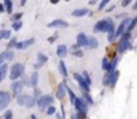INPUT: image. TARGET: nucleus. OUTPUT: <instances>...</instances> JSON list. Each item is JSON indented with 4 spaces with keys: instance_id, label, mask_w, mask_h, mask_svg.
Listing matches in <instances>:
<instances>
[{
    "instance_id": "ea45409f",
    "label": "nucleus",
    "mask_w": 137,
    "mask_h": 119,
    "mask_svg": "<svg viewBox=\"0 0 137 119\" xmlns=\"http://www.w3.org/2000/svg\"><path fill=\"white\" fill-rule=\"evenodd\" d=\"M129 3H131V1H129V0H126V1H123V3H121V4H123V7H126V5H128V4Z\"/></svg>"
},
{
    "instance_id": "473e14b6",
    "label": "nucleus",
    "mask_w": 137,
    "mask_h": 119,
    "mask_svg": "<svg viewBox=\"0 0 137 119\" xmlns=\"http://www.w3.org/2000/svg\"><path fill=\"white\" fill-rule=\"evenodd\" d=\"M4 119H12V111H6V114H4Z\"/></svg>"
},
{
    "instance_id": "cd10ccee",
    "label": "nucleus",
    "mask_w": 137,
    "mask_h": 119,
    "mask_svg": "<svg viewBox=\"0 0 137 119\" xmlns=\"http://www.w3.org/2000/svg\"><path fill=\"white\" fill-rule=\"evenodd\" d=\"M83 98H84V101H87V102H88V105H93V99L91 98L89 93H85V94L83 95Z\"/></svg>"
},
{
    "instance_id": "a19ab883",
    "label": "nucleus",
    "mask_w": 137,
    "mask_h": 119,
    "mask_svg": "<svg viewBox=\"0 0 137 119\" xmlns=\"http://www.w3.org/2000/svg\"><path fill=\"white\" fill-rule=\"evenodd\" d=\"M3 11H6V9H4V5L3 4H0V13H1Z\"/></svg>"
},
{
    "instance_id": "6ab92c4d",
    "label": "nucleus",
    "mask_w": 137,
    "mask_h": 119,
    "mask_svg": "<svg viewBox=\"0 0 137 119\" xmlns=\"http://www.w3.org/2000/svg\"><path fill=\"white\" fill-rule=\"evenodd\" d=\"M37 60H39V64L36 65V68H39V66H41L43 64H45L47 61H48V57L44 56L43 53H39V54H37Z\"/></svg>"
},
{
    "instance_id": "a18cd8bd",
    "label": "nucleus",
    "mask_w": 137,
    "mask_h": 119,
    "mask_svg": "<svg viewBox=\"0 0 137 119\" xmlns=\"http://www.w3.org/2000/svg\"><path fill=\"white\" fill-rule=\"evenodd\" d=\"M0 64H1V62H0Z\"/></svg>"
},
{
    "instance_id": "dca6fc26",
    "label": "nucleus",
    "mask_w": 137,
    "mask_h": 119,
    "mask_svg": "<svg viewBox=\"0 0 137 119\" xmlns=\"http://www.w3.org/2000/svg\"><path fill=\"white\" fill-rule=\"evenodd\" d=\"M87 46L89 49H94L99 46V41H97L94 37H88V43H87Z\"/></svg>"
},
{
    "instance_id": "a878e982",
    "label": "nucleus",
    "mask_w": 137,
    "mask_h": 119,
    "mask_svg": "<svg viewBox=\"0 0 137 119\" xmlns=\"http://www.w3.org/2000/svg\"><path fill=\"white\" fill-rule=\"evenodd\" d=\"M6 73H7V65H1L0 66V81L6 77Z\"/></svg>"
},
{
    "instance_id": "c756f323",
    "label": "nucleus",
    "mask_w": 137,
    "mask_h": 119,
    "mask_svg": "<svg viewBox=\"0 0 137 119\" xmlns=\"http://www.w3.org/2000/svg\"><path fill=\"white\" fill-rule=\"evenodd\" d=\"M67 91H68V94H69V98H71V102H72V105H73V102L76 101V95H75V93L71 90V89H67Z\"/></svg>"
},
{
    "instance_id": "4be33fe9",
    "label": "nucleus",
    "mask_w": 137,
    "mask_h": 119,
    "mask_svg": "<svg viewBox=\"0 0 137 119\" xmlns=\"http://www.w3.org/2000/svg\"><path fill=\"white\" fill-rule=\"evenodd\" d=\"M59 69H60V73L63 74L64 77H67V68H65V64H64V61H60V64H59Z\"/></svg>"
},
{
    "instance_id": "39448f33",
    "label": "nucleus",
    "mask_w": 137,
    "mask_h": 119,
    "mask_svg": "<svg viewBox=\"0 0 137 119\" xmlns=\"http://www.w3.org/2000/svg\"><path fill=\"white\" fill-rule=\"evenodd\" d=\"M52 102H53V98H52L51 95H43V97L39 98L37 105H39V108H40V110H44V108L49 107Z\"/></svg>"
},
{
    "instance_id": "b1692460",
    "label": "nucleus",
    "mask_w": 137,
    "mask_h": 119,
    "mask_svg": "<svg viewBox=\"0 0 137 119\" xmlns=\"http://www.w3.org/2000/svg\"><path fill=\"white\" fill-rule=\"evenodd\" d=\"M136 24H137V17H136V19H132L131 24H129L128 29H126V33H131V31L134 28V27H136Z\"/></svg>"
},
{
    "instance_id": "f8f14e48",
    "label": "nucleus",
    "mask_w": 137,
    "mask_h": 119,
    "mask_svg": "<svg viewBox=\"0 0 137 119\" xmlns=\"http://www.w3.org/2000/svg\"><path fill=\"white\" fill-rule=\"evenodd\" d=\"M33 43H35V38H29V40H27V41H24V43H16V46H15V48H17V49H25L27 46L33 45Z\"/></svg>"
},
{
    "instance_id": "7c9ffc66",
    "label": "nucleus",
    "mask_w": 137,
    "mask_h": 119,
    "mask_svg": "<svg viewBox=\"0 0 137 119\" xmlns=\"http://www.w3.org/2000/svg\"><path fill=\"white\" fill-rule=\"evenodd\" d=\"M21 25H23V24H21V21H16V23L12 24V28H13L15 31H19V29L21 28Z\"/></svg>"
},
{
    "instance_id": "72a5a7b5",
    "label": "nucleus",
    "mask_w": 137,
    "mask_h": 119,
    "mask_svg": "<svg viewBox=\"0 0 137 119\" xmlns=\"http://www.w3.org/2000/svg\"><path fill=\"white\" fill-rule=\"evenodd\" d=\"M77 119H85L87 118V115H85V113H77V116H76Z\"/></svg>"
},
{
    "instance_id": "f257e3e1",
    "label": "nucleus",
    "mask_w": 137,
    "mask_h": 119,
    "mask_svg": "<svg viewBox=\"0 0 137 119\" xmlns=\"http://www.w3.org/2000/svg\"><path fill=\"white\" fill-rule=\"evenodd\" d=\"M113 27H114L113 20L112 19H104V20H100V21L94 25V32H109Z\"/></svg>"
},
{
    "instance_id": "e433bc0d",
    "label": "nucleus",
    "mask_w": 137,
    "mask_h": 119,
    "mask_svg": "<svg viewBox=\"0 0 137 119\" xmlns=\"http://www.w3.org/2000/svg\"><path fill=\"white\" fill-rule=\"evenodd\" d=\"M12 46H16V38H12L11 43L8 44V48H12Z\"/></svg>"
},
{
    "instance_id": "7ed1b4c3",
    "label": "nucleus",
    "mask_w": 137,
    "mask_h": 119,
    "mask_svg": "<svg viewBox=\"0 0 137 119\" xmlns=\"http://www.w3.org/2000/svg\"><path fill=\"white\" fill-rule=\"evenodd\" d=\"M129 38H131V33H124L123 34V38H121V41L118 43V52H120V53H124V52H126L131 48V41H129Z\"/></svg>"
},
{
    "instance_id": "2eb2a0df",
    "label": "nucleus",
    "mask_w": 137,
    "mask_h": 119,
    "mask_svg": "<svg viewBox=\"0 0 137 119\" xmlns=\"http://www.w3.org/2000/svg\"><path fill=\"white\" fill-rule=\"evenodd\" d=\"M87 13H88V9H85V8H79V9H75V11L72 12V16H75V17H81V16H85Z\"/></svg>"
},
{
    "instance_id": "0eeeda50",
    "label": "nucleus",
    "mask_w": 137,
    "mask_h": 119,
    "mask_svg": "<svg viewBox=\"0 0 137 119\" xmlns=\"http://www.w3.org/2000/svg\"><path fill=\"white\" fill-rule=\"evenodd\" d=\"M76 45L77 46H87V43H88V37L85 36V33H79L76 38Z\"/></svg>"
},
{
    "instance_id": "37998d69",
    "label": "nucleus",
    "mask_w": 137,
    "mask_h": 119,
    "mask_svg": "<svg viewBox=\"0 0 137 119\" xmlns=\"http://www.w3.org/2000/svg\"><path fill=\"white\" fill-rule=\"evenodd\" d=\"M3 95H4V93H3V91H0V98H1Z\"/></svg>"
},
{
    "instance_id": "6e6552de",
    "label": "nucleus",
    "mask_w": 137,
    "mask_h": 119,
    "mask_svg": "<svg viewBox=\"0 0 137 119\" xmlns=\"http://www.w3.org/2000/svg\"><path fill=\"white\" fill-rule=\"evenodd\" d=\"M9 101H11V95L8 93H4V95L0 98V110H4L8 106Z\"/></svg>"
},
{
    "instance_id": "1a4fd4ad",
    "label": "nucleus",
    "mask_w": 137,
    "mask_h": 119,
    "mask_svg": "<svg viewBox=\"0 0 137 119\" xmlns=\"http://www.w3.org/2000/svg\"><path fill=\"white\" fill-rule=\"evenodd\" d=\"M15 57V53L11 50H7V52H3V53L0 54V62H4V61H11L13 60Z\"/></svg>"
},
{
    "instance_id": "4c0bfd02",
    "label": "nucleus",
    "mask_w": 137,
    "mask_h": 119,
    "mask_svg": "<svg viewBox=\"0 0 137 119\" xmlns=\"http://www.w3.org/2000/svg\"><path fill=\"white\" fill-rule=\"evenodd\" d=\"M57 38V34H55V36H52V37H49V38H48V43H53V41H55V40H56Z\"/></svg>"
},
{
    "instance_id": "c03bdc74",
    "label": "nucleus",
    "mask_w": 137,
    "mask_h": 119,
    "mask_svg": "<svg viewBox=\"0 0 137 119\" xmlns=\"http://www.w3.org/2000/svg\"><path fill=\"white\" fill-rule=\"evenodd\" d=\"M31 119H36V116H35V115H32V116H31Z\"/></svg>"
},
{
    "instance_id": "9b49d317",
    "label": "nucleus",
    "mask_w": 137,
    "mask_h": 119,
    "mask_svg": "<svg viewBox=\"0 0 137 119\" xmlns=\"http://www.w3.org/2000/svg\"><path fill=\"white\" fill-rule=\"evenodd\" d=\"M65 91H67V86L65 83H60L59 85V87H57V98L59 99H63L64 97H65Z\"/></svg>"
},
{
    "instance_id": "58836bf2",
    "label": "nucleus",
    "mask_w": 137,
    "mask_h": 119,
    "mask_svg": "<svg viewBox=\"0 0 137 119\" xmlns=\"http://www.w3.org/2000/svg\"><path fill=\"white\" fill-rule=\"evenodd\" d=\"M40 95V90L39 89H35V97H39Z\"/></svg>"
},
{
    "instance_id": "2f4dec72",
    "label": "nucleus",
    "mask_w": 137,
    "mask_h": 119,
    "mask_svg": "<svg viewBox=\"0 0 137 119\" xmlns=\"http://www.w3.org/2000/svg\"><path fill=\"white\" fill-rule=\"evenodd\" d=\"M47 113H48L49 115H53V114L56 113V110H55V107H53V106H49V107H48V110H47Z\"/></svg>"
},
{
    "instance_id": "f03ea898",
    "label": "nucleus",
    "mask_w": 137,
    "mask_h": 119,
    "mask_svg": "<svg viewBox=\"0 0 137 119\" xmlns=\"http://www.w3.org/2000/svg\"><path fill=\"white\" fill-rule=\"evenodd\" d=\"M23 74H24V65L23 64H15L11 68L9 78H11L12 81H15V79H17L20 76H23Z\"/></svg>"
},
{
    "instance_id": "79ce46f5",
    "label": "nucleus",
    "mask_w": 137,
    "mask_h": 119,
    "mask_svg": "<svg viewBox=\"0 0 137 119\" xmlns=\"http://www.w3.org/2000/svg\"><path fill=\"white\" fill-rule=\"evenodd\" d=\"M133 8H134V9H137V1H136V3H134V5H133Z\"/></svg>"
},
{
    "instance_id": "423d86ee",
    "label": "nucleus",
    "mask_w": 137,
    "mask_h": 119,
    "mask_svg": "<svg viewBox=\"0 0 137 119\" xmlns=\"http://www.w3.org/2000/svg\"><path fill=\"white\" fill-rule=\"evenodd\" d=\"M75 107H76V110L79 111V113H87V107H88V105L85 103V101H84V98H76V101L73 102Z\"/></svg>"
},
{
    "instance_id": "f3484780",
    "label": "nucleus",
    "mask_w": 137,
    "mask_h": 119,
    "mask_svg": "<svg viewBox=\"0 0 137 119\" xmlns=\"http://www.w3.org/2000/svg\"><path fill=\"white\" fill-rule=\"evenodd\" d=\"M67 54H68V52H67V46L65 45H59L57 46V56L60 57V58L65 57Z\"/></svg>"
},
{
    "instance_id": "5701e85b",
    "label": "nucleus",
    "mask_w": 137,
    "mask_h": 119,
    "mask_svg": "<svg viewBox=\"0 0 137 119\" xmlns=\"http://www.w3.org/2000/svg\"><path fill=\"white\" fill-rule=\"evenodd\" d=\"M114 31H116V29H114V27H113V28L108 32V41H113V40L116 38V32Z\"/></svg>"
},
{
    "instance_id": "bb28decb",
    "label": "nucleus",
    "mask_w": 137,
    "mask_h": 119,
    "mask_svg": "<svg viewBox=\"0 0 137 119\" xmlns=\"http://www.w3.org/2000/svg\"><path fill=\"white\" fill-rule=\"evenodd\" d=\"M84 78V81H85L87 83H88V85H91V77H89V74H88V71H83V76H81Z\"/></svg>"
},
{
    "instance_id": "c85d7f7f",
    "label": "nucleus",
    "mask_w": 137,
    "mask_h": 119,
    "mask_svg": "<svg viewBox=\"0 0 137 119\" xmlns=\"http://www.w3.org/2000/svg\"><path fill=\"white\" fill-rule=\"evenodd\" d=\"M21 16H23V13H15V15H12V17H11V20L13 21V23H16V21H19V20L21 19Z\"/></svg>"
},
{
    "instance_id": "393cba45",
    "label": "nucleus",
    "mask_w": 137,
    "mask_h": 119,
    "mask_svg": "<svg viewBox=\"0 0 137 119\" xmlns=\"http://www.w3.org/2000/svg\"><path fill=\"white\" fill-rule=\"evenodd\" d=\"M4 5H6V11L8 12V13H11L12 12V1L11 0H6V1H4Z\"/></svg>"
},
{
    "instance_id": "20e7f679",
    "label": "nucleus",
    "mask_w": 137,
    "mask_h": 119,
    "mask_svg": "<svg viewBox=\"0 0 137 119\" xmlns=\"http://www.w3.org/2000/svg\"><path fill=\"white\" fill-rule=\"evenodd\" d=\"M17 103H19L20 106L32 107V106H35V98H32V97H29V95H24V94H21V95L17 97Z\"/></svg>"
},
{
    "instance_id": "9d476101",
    "label": "nucleus",
    "mask_w": 137,
    "mask_h": 119,
    "mask_svg": "<svg viewBox=\"0 0 137 119\" xmlns=\"http://www.w3.org/2000/svg\"><path fill=\"white\" fill-rule=\"evenodd\" d=\"M11 89H12V91H13V94H16V95L19 97V94H20L21 90H23V82H20V81H16V82L12 83Z\"/></svg>"
},
{
    "instance_id": "4468645a",
    "label": "nucleus",
    "mask_w": 137,
    "mask_h": 119,
    "mask_svg": "<svg viewBox=\"0 0 137 119\" xmlns=\"http://www.w3.org/2000/svg\"><path fill=\"white\" fill-rule=\"evenodd\" d=\"M37 78H39V74H37V73H33V74H32L31 78L27 79V82H29L28 86H32V87L36 89V86H37Z\"/></svg>"
},
{
    "instance_id": "f704fd0d",
    "label": "nucleus",
    "mask_w": 137,
    "mask_h": 119,
    "mask_svg": "<svg viewBox=\"0 0 137 119\" xmlns=\"http://www.w3.org/2000/svg\"><path fill=\"white\" fill-rule=\"evenodd\" d=\"M108 3H109L108 0H104V1H101V3H100V5H99V9H103V8H104V7H105Z\"/></svg>"
},
{
    "instance_id": "aec40b11",
    "label": "nucleus",
    "mask_w": 137,
    "mask_h": 119,
    "mask_svg": "<svg viewBox=\"0 0 137 119\" xmlns=\"http://www.w3.org/2000/svg\"><path fill=\"white\" fill-rule=\"evenodd\" d=\"M9 37H11V31H8V29L0 31V40L1 38H9Z\"/></svg>"
},
{
    "instance_id": "a211bd4d",
    "label": "nucleus",
    "mask_w": 137,
    "mask_h": 119,
    "mask_svg": "<svg viewBox=\"0 0 137 119\" xmlns=\"http://www.w3.org/2000/svg\"><path fill=\"white\" fill-rule=\"evenodd\" d=\"M113 73H114V71H108V73L105 74V77H104V79H103V85H104V86H108L109 83L112 82V77H113Z\"/></svg>"
},
{
    "instance_id": "ddd939ff",
    "label": "nucleus",
    "mask_w": 137,
    "mask_h": 119,
    "mask_svg": "<svg viewBox=\"0 0 137 119\" xmlns=\"http://www.w3.org/2000/svg\"><path fill=\"white\" fill-rule=\"evenodd\" d=\"M67 25H68V24H67L64 20H60V19H59V20H53L52 23L48 24L49 28H57V27H67Z\"/></svg>"
},
{
    "instance_id": "412c9836",
    "label": "nucleus",
    "mask_w": 137,
    "mask_h": 119,
    "mask_svg": "<svg viewBox=\"0 0 137 119\" xmlns=\"http://www.w3.org/2000/svg\"><path fill=\"white\" fill-rule=\"evenodd\" d=\"M101 68H103L104 70H106V71H111V62H108L106 58H104L103 62H101Z\"/></svg>"
},
{
    "instance_id": "c9c22d12",
    "label": "nucleus",
    "mask_w": 137,
    "mask_h": 119,
    "mask_svg": "<svg viewBox=\"0 0 137 119\" xmlns=\"http://www.w3.org/2000/svg\"><path fill=\"white\" fill-rule=\"evenodd\" d=\"M72 53H73L76 57H83V52L81 50H75V52H72Z\"/></svg>"
}]
</instances>
